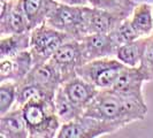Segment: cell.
<instances>
[{
    "mask_svg": "<svg viewBox=\"0 0 153 138\" xmlns=\"http://www.w3.org/2000/svg\"><path fill=\"white\" fill-rule=\"evenodd\" d=\"M25 78L53 93L58 91V89L62 85L61 74L51 60L33 65L29 75Z\"/></svg>",
    "mask_w": 153,
    "mask_h": 138,
    "instance_id": "15",
    "label": "cell"
},
{
    "mask_svg": "<svg viewBox=\"0 0 153 138\" xmlns=\"http://www.w3.org/2000/svg\"><path fill=\"white\" fill-rule=\"evenodd\" d=\"M139 69L144 74L146 82H153V32L149 37H146L145 52Z\"/></svg>",
    "mask_w": 153,
    "mask_h": 138,
    "instance_id": "25",
    "label": "cell"
},
{
    "mask_svg": "<svg viewBox=\"0 0 153 138\" xmlns=\"http://www.w3.org/2000/svg\"><path fill=\"white\" fill-rule=\"evenodd\" d=\"M85 61L115 56L119 45L111 33H90L79 40Z\"/></svg>",
    "mask_w": 153,
    "mask_h": 138,
    "instance_id": "10",
    "label": "cell"
},
{
    "mask_svg": "<svg viewBox=\"0 0 153 138\" xmlns=\"http://www.w3.org/2000/svg\"><path fill=\"white\" fill-rule=\"evenodd\" d=\"M84 7L58 2L46 23L56 30L65 32L71 39L81 40L86 36Z\"/></svg>",
    "mask_w": 153,
    "mask_h": 138,
    "instance_id": "6",
    "label": "cell"
},
{
    "mask_svg": "<svg viewBox=\"0 0 153 138\" xmlns=\"http://www.w3.org/2000/svg\"><path fill=\"white\" fill-rule=\"evenodd\" d=\"M84 19L86 35H90V33H109L114 30L119 23L127 17L107 10H102L99 8L85 6Z\"/></svg>",
    "mask_w": 153,
    "mask_h": 138,
    "instance_id": "12",
    "label": "cell"
},
{
    "mask_svg": "<svg viewBox=\"0 0 153 138\" xmlns=\"http://www.w3.org/2000/svg\"><path fill=\"white\" fill-rule=\"evenodd\" d=\"M0 136L2 138H30L22 107H13L0 115Z\"/></svg>",
    "mask_w": 153,
    "mask_h": 138,
    "instance_id": "14",
    "label": "cell"
},
{
    "mask_svg": "<svg viewBox=\"0 0 153 138\" xmlns=\"http://www.w3.org/2000/svg\"><path fill=\"white\" fill-rule=\"evenodd\" d=\"M2 1H8V0H0V2H2Z\"/></svg>",
    "mask_w": 153,
    "mask_h": 138,
    "instance_id": "28",
    "label": "cell"
},
{
    "mask_svg": "<svg viewBox=\"0 0 153 138\" xmlns=\"http://www.w3.org/2000/svg\"><path fill=\"white\" fill-rule=\"evenodd\" d=\"M30 138H55L62 122L55 113L54 99L31 100L22 106Z\"/></svg>",
    "mask_w": 153,
    "mask_h": 138,
    "instance_id": "2",
    "label": "cell"
},
{
    "mask_svg": "<svg viewBox=\"0 0 153 138\" xmlns=\"http://www.w3.org/2000/svg\"><path fill=\"white\" fill-rule=\"evenodd\" d=\"M17 83L13 81L0 82V115L7 113L16 106Z\"/></svg>",
    "mask_w": 153,
    "mask_h": 138,
    "instance_id": "22",
    "label": "cell"
},
{
    "mask_svg": "<svg viewBox=\"0 0 153 138\" xmlns=\"http://www.w3.org/2000/svg\"><path fill=\"white\" fill-rule=\"evenodd\" d=\"M71 39L62 31L56 30L47 23H43L30 30V52L33 65L48 61L58 48Z\"/></svg>",
    "mask_w": 153,
    "mask_h": 138,
    "instance_id": "3",
    "label": "cell"
},
{
    "mask_svg": "<svg viewBox=\"0 0 153 138\" xmlns=\"http://www.w3.org/2000/svg\"><path fill=\"white\" fill-rule=\"evenodd\" d=\"M146 83V78L139 67H124L114 85L111 88L112 91L117 94L134 98V99L145 100L143 93V85Z\"/></svg>",
    "mask_w": 153,
    "mask_h": 138,
    "instance_id": "9",
    "label": "cell"
},
{
    "mask_svg": "<svg viewBox=\"0 0 153 138\" xmlns=\"http://www.w3.org/2000/svg\"><path fill=\"white\" fill-rule=\"evenodd\" d=\"M109 33L112 35L115 43L119 46L122 45V44H126V43H129V42H132L135 39L140 38L138 32L135 30L134 25L131 24L130 17H127V19L122 20L116 25V28L112 32H109Z\"/></svg>",
    "mask_w": 153,
    "mask_h": 138,
    "instance_id": "24",
    "label": "cell"
},
{
    "mask_svg": "<svg viewBox=\"0 0 153 138\" xmlns=\"http://www.w3.org/2000/svg\"><path fill=\"white\" fill-rule=\"evenodd\" d=\"M62 89L69 99L84 111L99 92L94 85L78 75L62 83Z\"/></svg>",
    "mask_w": 153,
    "mask_h": 138,
    "instance_id": "13",
    "label": "cell"
},
{
    "mask_svg": "<svg viewBox=\"0 0 153 138\" xmlns=\"http://www.w3.org/2000/svg\"><path fill=\"white\" fill-rule=\"evenodd\" d=\"M56 93V92H55ZM55 93L47 91L35 82L24 78L21 83L17 84V100L16 105L22 107L24 104L31 100L37 99H54Z\"/></svg>",
    "mask_w": 153,
    "mask_h": 138,
    "instance_id": "21",
    "label": "cell"
},
{
    "mask_svg": "<svg viewBox=\"0 0 153 138\" xmlns=\"http://www.w3.org/2000/svg\"><path fill=\"white\" fill-rule=\"evenodd\" d=\"M0 4V36L31 30L23 9L22 0H8Z\"/></svg>",
    "mask_w": 153,
    "mask_h": 138,
    "instance_id": "8",
    "label": "cell"
},
{
    "mask_svg": "<svg viewBox=\"0 0 153 138\" xmlns=\"http://www.w3.org/2000/svg\"><path fill=\"white\" fill-rule=\"evenodd\" d=\"M146 37H140L117 47L115 58L127 67H139L145 52Z\"/></svg>",
    "mask_w": 153,
    "mask_h": 138,
    "instance_id": "17",
    "label": "cell"
},
{
    "mask_svg": "<svg viewBox=\"0 0 153 138\" xmlns=\"http://www.w3.org/2000/svg\"><path fill=\"white\" fill-rule=\"evenodd\" d=\"M120 1L126 2V4H135V1H132V0H120Z\"/></svg>",
    "mask_w": 153,
    "mask_h": 138,
    "instance_id": "27",
    "label": "cell"
},
{
    "mask_svg": "<svg viewBox=\"0 0 153 138\" xmlns=\"http://www.w3.org/2000/svg\"><path fill=\"white\" fill-rule=\"evenodd\" d=\"M30 50V31L0 36V60Z\"/></svg>",
    "mask_w": 153,
    "mask_h": 138,
    "instance_id": "19",
    "label": "cell"
},
{
    "mask_svg": "<svg viewBox=\"0 0 153 138\" xmlns=\"http://www.w3.org/2000/svg\"><path fill=\"white\" fill-rule=\"evenodd\" d=\"M129 17L140 37H149L153 32V6L151 4L136 2Z\"/></svg>",
    "mask_w": 153,
    "mask_h": 138,
    "instance_id": "18",
    "label": "cell"
},
{
    "mask_svg": "<svg viewBox=\"0 0 153 138\" xmlns=\"http://www.w3.org/2000/svg\"><path fill=\"white\" fill-rule=\"evenodd\" d=\"M124 67L126 66L115 56L101 58L85 62L78 69L77 75L89 81L98 90H107L114 85Z\"/></svg>",
    "mask_w": 153,
    "mask_h": 138,
    "instance_id": "4",
    "label": "cell"
},
{
    "mask_svg": "<svg viewBox=\"0 0 153 138\" xmlns=\"http://www.w3.org/2000/svg\"><path fill=\"white\" fill-rule=\"evenodd\" d=\"M50 60L59 69L62 77V83L77 76L78 69L86 62L81 42L77 39H69L65 44H62Z\"/></svg>",
    "mask_w": 153,
    "mask_h": 138,
    "instance_id": "7",
    "label": "cell"
},
{
    "mask_svg": "<svg viewBox=\"0 0 153 138\" xmlns=\"http://www.w3.org/2000/svg\"><path fill=\"white\" fill-rule=\"evenodd\" d=\"M84 114L127 127L145 119L147 104L145 100L120 96L111 89L99 90L94 99L85 108Z\"/></svg>",
    "mask_w": 153,
    "mask_h": 138,
    "instance_id": "1",
    "label": "cell"
},
{
    "mask_svg": "<svg viewBox=\"0 0 153 138\" xmlns=\"http://www.w3.org/2000/svg\"><path fill=\"white\" fill-rule=\"evenodd\" d=\"M59 4L70 5V6H89V0H55Z\"/></svg>",
    "mask_w": 153,
    "mask_h": 138,
    "instance_id": "26",
    "label": "cell"
},
{
    "mask_svg": "<svg viewBox=\"0 0 153 138\" xmlns=\"http://www.w3.org/2000/svg\"><path fill=\"white\" fill-rule=\"evenodd\" d=\"M123 128L122 124L83 114L70 122L63 123L56 138H98L114 134Z\"/></svg>",
    "mask_w": 153,
    "mask_h": 138,
    "instance_id": "5",
    "label": "cell"
},
{
    "mask_svg": "<svg viewBox=\"0 0 153 138\" xmlns=\"http://www.w3.org/2000/svg\"><path fill=\"white\" fill-rule=\"evenodd\" d=\"M55 0H22V6L30 28L45 23L56 6Z\"/></svg>",
    "mask_w": 153,
    "mask_h": 138,
    "instance_id": "16",
    "label": "cell"
},
{
    "mask_svg": "<svg viewBox=\"0 0 153 138\" xmlns=\"http://www.w3.org/2000/svg\"><path fill=\"white\" fill-rule=\"evenodd\" d=\"M33 67V59L30 50L0 60V82L13 81L21 83L29 75Z\"/></svg>",
    "mask_w": 153,
    "mask_h": 138,
    "instance_id": "11",
    "label": "cell"
},
{
    "mask_svg": "<svg viewBox=\"0 0 153 138\" xmlns=\"http://www.w3.org/2000/svg\"><path fill=\"white\" fill-rule=\"evenodd\" d=\"M135 4H126L120 0H89V6L99 8L102 10H107L111 13H115L124 17H129L131 12L135 7Z\"/></svg>",
    "mask_w": 153,
    "mask_h": 138,
    "instance_id": "23",
    "label": "cell"
},
{
    "mask_svg": "<svg viewBox=\"0 0 153 138\" xmlns=\"http://www.w3.org/2000/svg\"><path fill=\"white\" fill-rule=\"evenodd\" d=\"M54 107H55V113L59 116L60 121L63 123L70 122L79 117L81 115L84 114V109L78 107L75 105L71 100L68 98L66 92L63 91L62 85L58 89L54 97Z\"/></svg>",
    "mask_w": 153,
    "mask_h": 138,
    "instance_id": "20",
    "label": "cell"
}]
</instances>
